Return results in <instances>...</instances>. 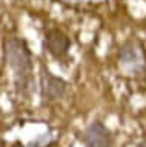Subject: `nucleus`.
Masks as SVG:
<instances>
[{
	"label": "nucleus",
	"instance_id": "nucleus-3",
	"mask_svg": "<svg viewBox=\"0 0 146 147\" xmlns=\"http://www.w3.org/2000/svg\"><path fill=\"white\" fill-rule=\"evenodd\" d=\"M66 90H68L66 80H63L62 77L54 75L46 66H42V72H40V95H42L43 101L52 103V101L62 100L66 95Z\"/></svg>",
	"mask_w": 146,
	"mask_h": 147
},
{
	"label": "nucleus",
	"instance_id": "nucleus-5",
	"mask_svg": "<svg viewBox=\"0 0 146 147\" xmlns=\"http://www.w3.org/2000/svg\"><path fill=\"white\" fill-rule=\"evenodd\" d=\"M80 140L86 147H111L112 133L102 121H92L81 132Z\"/></svg>",
	"mask_w": 146,
	"mask_h": 147
},
{
	"label": "nucleus",
	"instance_id": "nucleus-4",
	"mask_svg": "<svg viewBox=\"0 0 146 147\" xmlns=\"http://www.w3.org/2000/svg\"><path fill=\"white\" fill-rule=\"evenodd\" d=\"M45 49L49 55H52L56 60H65L68 58L71 49V40L65 32L58 28H51L45 32Z\"/></svg>",
	"mask_w": 146,
	"mask_h": 147
},
{
	"label": "nucleus",
	"instance_id": "nucleus-6",
	"mask_svg": "<svg viewBox=\"0 0 146 147\" xmlns=\"http://www.w3.org/2000/svg\"><path fill=\"white\" fill-rule=\"evenodd\" d=\"M135 147H146V140H141V141H140Z\"/></svg>",
	"mask_w": 146,
	"mask_h": 147
},
{
	"label": "nucleus",
	"instance_id": "nucleus-1",
	"mask_svg": "<svg viewBox=\"0 0 146 147\" xmlns=\"http://www.w3.org/2000/svg\"><path fill=\"white\" fill-rule=\"evenodd\" d=\"M3 51L8 66L12 71V80L17 95L28 98L35 90L33 54L28 43L20 37H8L3 41Z\"/></svg>",
	"mask_w": 146,
	"mask_h": 147
},
{
	"label": "nucleus",
	"instance_id": "nucleus-2",
	"mask_svg": "<svg viewBox=\"0 0 146 147\" xmlns=\"http://www.w3.org/2000/svg\"><path fill=\"white\" fill-rule=\"evenodd\" d=\"M118 61L129 74L141 75L146 72V48L137 38H129L118 49Z\"/></svg>",
	"mask_w": 146,
	"mask_h": 147
},
{
	"label": "nucleus",
	"instance_id": "nucleus-7",
	"mask_svg": "<svg viewBox=\"0 0 146 147\" xmlns=\"http://www.w3.org/2000/svg\"><path fill=\"white\" fill-rule=\"evenodd\" d=\"M12 147H28V146H20V144H14Z\"/></svg>",
	"mask_w": 146,
	"mask_h": 147
}]
</instances>
